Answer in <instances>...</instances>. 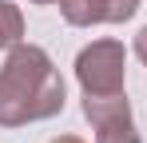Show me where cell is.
Wrapping results in <instances>:
<instances>
[{"label": "cell", "instance_id": "cell-1", "mask_svg": "<svg viewBox=\"0 0 147 143\" xmlns=\"http://www.w3.org/2000/svg\"><path fill=\"white\" fill-rule=\"evenodd\" d=\"M64 76L40 44H12L0 64V127H24L64 111Z\"/></svg>", "mask_w": 147, "mask_h": 143}, {"label": "cell", "instance_id": "cell-2", "mask_svg": "<svg viewBox=\"0 0 147 143\" xmlns=\"http://www.w3.org/2000/svg\"><path fill=\"white\" fill-rule=\"evenodd\" d=\"M127 76V52L119 40H92L76 56V80L84 95H119Z\"/></svg>", "mask_w": 147, "mask_h": 143}, {"label": "cell", "instance_id": "cell-3", "mask_svg": "<svg viewBox=\"0 0 147 143\" xmlns=\"http://www.w3.org/2000/svg\"><path fill=\"white\" fill-rule=\"evenodd\" d=\"M64 20L72 28H92V24H107V0H56Z\"/></svg>", "mask_w": 147, "mask_h": 143}, {"label": "cell", "instance_id": "cell-4", "mask_svg": "<svg viewBox=\"0 0 147 143\" xmlns=\"http://www.w3.org/2000/svg\"><path fill=\"white\" fill-rule=\"evenodd\" d=\"M92 131H96V143H143V139H139V131H135L131 111H119V115L99 119Z\"/></svg>", "mask_w": 147, "mask_h": 143}, {"label": "cell", "instance_id": "cell-5", "mask_svg": "<svg viewBox=\"0 0 147 143\" xmlns=\"http://www.w3.org/2000/svg\"><path fill=\"white\" fill-rule=\"evenodd\" d=\"M24 40V16L12 0H0V52H8L12 44Z\"/></svg>", "mask_w": 147, "mask_h": 143}, {"label": "cell", "instance_id": "cell-6", "mask_svg": "<svg viewBox=\"0 0 147 143\" xmlns=\"http://www.w3.org/2000/svg\"><path fill=\"white\" fill-rule=\"evenodd\" d=\"M139 12V0H107V24H127Z\"/></svg>", "mask_w": 147, "mask_h": 143}, {"label": "cell", "instance_id": "cell-7", "mask_svg": "<svg viewBox=\"0 0 147 143\" xmlns=\"http://www.w3.org/2000/svg\"><path fill=\"white\" fill-rule=\"evenodd\" d=\"M135 56H139V60L147 64V24L139 28V36H135Z\"/></svg>", "mask_w": 147, "mask_h": 143}, {"label": "cell", "instance_id": "cell-8", "mask_svg": "<svg viewBox=\"0 0 147 143\" xmlns=\"http://www.w3.org/2000/svg\"><path fill=\"white\" fill-rule=\"evenodd\" d=\"M52 143H84L80 135H60V139H52Z\"/></svg>", "mask_w": 147, "mask_h": 143}, {"label": "cell", "instance_id": "cell-9", "mask_svg": "<svg viewBox=\"0 0 147 143\" xmlns=\"http://www.w3.org/2000/svg\"><path fill=\"white\" fill-rule=\"evenodd\" d=\"M28 4H56V0H28Z\"/></svg>", "mask_w": 147, "mask_h": 143}]
</instances>
